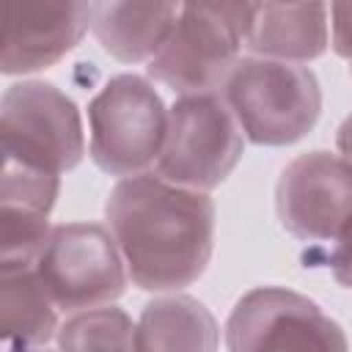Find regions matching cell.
<instances>
[{"label":"cell","instance_id":"cell-1","mask_svg":"<svg viewBox=\"0 0 352 352\" xmlns=\"http://www.w3.org/2000/svg\"><path fill=\"white\" fill-rule=\"evenodd\" d=\"M104 217L132 283L143 292L190 286L212 258V198L170 184L157 173L118 179L107 195Z\"/></svg>","mask_w":352,"mask_h":352},{"label":"cell","instance_id":"cell-2","mask_svg":"<svg viewBox=\"0 0 352 352\" xmlns=\"http://www.w3.org/2000/svg\"><path fill=\"white\" fill-rule=\"evenodd\" d=\"M220 96L242 135L258 146L302 140L322 113V88L308 66L256 55L236 60Z\"/></svg>","mask_w":352,"mask_h":352},{"label":"cell","instance_id":"cell-3","mask_svg":"<svg viewBox=\"0 0 352 352\" xmlns=\"http://www.w3.org/2000/svg\"><path fill=\"white\" fill-rule=\"evenodd\" d=\"M256 3H184L173 33L146 72L179 96L220 94L239 60Z\"/></svg>","mask_w":352,"mask_h":352},{"label":"cell","instance_id":"cell-4","mask_svg":"<svg viewBox=\"0 0 352 352\" xmlns=\"http://www.w3.org/2000/svg\"><path fill=\"white\" fill-rule=\"evenodd\" d=\"M91 160L110 176H138L157 165L168 110L154 85L138 74H116L88 104Z\"/></svg>","mask_w":352,"mask_h":352},{"label":"cell","instance_id":"cell-5","mask_svg":"<svg viewBox=\"0 0 352 352\" xmlns=\"http://www.w3.org/2000/svg\"><path fill=\"white\" fill-rule=\"evenodd\" d=\"M3 162L28 165L52 176L72 170L85 154L77 104L52 82L22 80L0 99Z\"/></svg>","mask_w":352,"mask_h":352},{"label":"cell","instance_id":"cell-6","mask_svg":"<svg viewBox=\"0 0 352 352\" xmlns=\"http://www.w3.org/2000/svg\"><path fill=\"white\" fill-rule=\"evenodd\" d=\"M242 129L220 94L179 96L168 110V132L157 160V176L170 184L209 192L236 168Z\"/></svg>","mask_w":352,"mask_h":352},{"label":"cell","instance_id":"cell-7","mask_svg":"<svg viewBox=\"0 0 352 352\" xmlns=\"http://www.w3.org/2000/svg\"><path fill=\"white\" fill-rule=\"evenodd\" d=\"M36 272L63 314L110 305L126 286V264L110 228L99 223L55 226L36 258Z\"/></svg>","mask_w":352,"mask_h":352},{"label":"cell","instance_id":"cell-8","mask_svg":"<svg viewBox=\"0 0 352 352\" xmlns=\"http://www.w3.org/2000/svg\"><path fill=\"white\" fill-rule=\"evenodd\" d=\"M228 352H349L346 336L314 300L283 286L242 294L226 322Z\"/></svg>","mask_w":352,"mask_h":352},{"label":"cell","instance_id":"cell-9","mask_svg":"<svg viewBox=\"0 0 352 352\" xmlns=\"http://www.w3.org/2000/svg\"><path fill=\"white\" fill-rule=\"evenodd\" d=\"M275 212L292 236L336 242L352 223V162L322 148L294 157L275 184Z\"/></svg>","mask_w":352,"mask_h":352},{"label":"cell","instance_id":"cell-10","mask_svg":"<svg viewBox=\"0 0 352 352\" xmlns=\"http://www.w3.org/2000/svg\"><path fill=\"white\" fill-rule=\"evenodd\" d=\"M94 3L0 0V72L28 74L52 66L91 28Z\"/></svg>","mask_w":352,"mask_h":352},{"label":"cell","instance_id":"cell-11","mask_svg":"<svg viewBox=\"0 0 352 352\" xmlns=\"http://www.w3.org/2000/svg\"><path fill=\"white\" fill-rule=\"evenodd\" d=\"M324 3H256L245 47L256 58L302 63L327 50Z\"/></svg>","mask_w":352,"mask_h":352},{"label":"cell","instance_id":"cell-12","mask_svg":"<svg viewBox=\"0 0 352 352\" xmlns=\"http://www.w3.org/2000/svg\"><path fill=\"white\" fill-rule=\"evenodd\" d=\"M179 3H94L91 30L118 60H151L176 28Z\"/></svg>","mask_w":352,"mask_h":352},{"label":"cell","instance_id":"cell-13","mask_svg":"<svg viewBox=\"0 0 352 352\" xmlns=\"http://www.w3.org/2000/svg\"><path fill=\"white\" fill-rule=\"evenodd\" d=\"M217 322L212 311L187 294H165L140 311L135 324L138 352H217Z\"/></svg>","mask_w":352,"mask_h":352},{"label":"cell","instance_id":"cell-14","mask_svg":"<svg viewBox=\"0 0 352 352\" xmlns=\"http://www.w3.org/2000/svg\"><path fill=\"white\" fill-rule=\"evenodd\" d=\"M55 311L36 264L0 261V330L8 346H44L60 330Z\"/></svg>","mask_w":352,"mask_h":352},{"label":"cell","instance_id":"cell-15","mask_svg":"<svg viewBox=\"0 0 352 352\" xmlns=\"http://www.w3.org/2000/svg\"><path fill=\"white\" fill-rule=\"evenodd\" d=\"M58 352H138L135 324L116 305L72 314L58 330Z\"/></svg>","mask_w":352,"mask_h":352},{"label":"cell","instance_id":"cell-16","mask_svg":"<svg viewBox=\"0 0 352 352\" xmlns=\"http://www.w3.org/2000/svg\"><path fill=\"white\" fill-rule=\"evenodd\" d=\"M58 198V176L16 165V162H3V176H0V206H14V209H30L50 214Z\"/></svg>","mask_w":352,"mask_h":352},{"label":"cell","instance_id":"cell-17","mask_svg":"<svg viewBox=\"0 0 352 352\" xmlns=\"http://www.w3.org/2000/svg\"><path fill=\"white\" fill-rule=\"evenodd\" d=\"M333 14V50L336 55L349 60L352 74V3H336L330 6Z\"/></svg>","mask_w":352,"mask_h":352},{"label":"cell","instance_id":"cell-18","mask_svg":"<svg viewBox=\"0 0 352 352\" xmlns=\"http://www.w3.org/2000/svg\"><path fill=\"white\" fill-rule=\"evenodd\" d=\"M330 270L336 275V280L346 289H352V223L349 228L336 239L333 253H330Z\"/></svg>","mask_w":352,"mask_h":352},{"label":"cell","instance_id":"cell-19","mask_svg":"<svg viewBox=\"0 0 352 352\" xmlns=\"http://www.w3.org/2000/svg\"><path fill=\"white\" fill-rule=\"evenodd\" d=\"M336 143H338V151L346 162H352V113L341 121L338 126V135H336Z\"/></svg>","mask_w":352,"mask_h":352},{"label":"cell","instance_id":"cell-20","mask_svg":"<svg viewBox=\"0 0 352 352\" xmlns=\"http://www.w3.org/2000/svg\"><path fill=\"white\" fill-rule=\"evenodd\" d=\"M6 352H50V349H44V346H8Z\"/></svg>","mask_w":352,"mask_h":352}]
</instances>
